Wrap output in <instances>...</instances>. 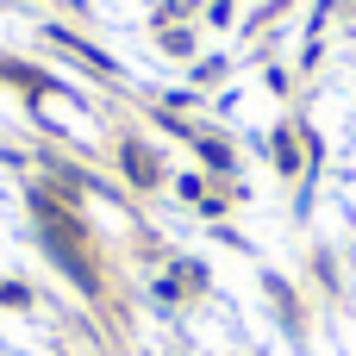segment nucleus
I'll return each instance as SVG.
<instances>
[{
  "instance_id": "nucleus-1",
  "label": "nucleus",
  "mask_w": 356,
  "mask_h": 356,
  "mask_svg": "<svg viewBox=\"0 0 356 356\" xmlns=\"http://www.w3.org/2000/svg\"><path fill=\"white\" fill-rule=\"evenodd\" d=\"M125 163H131V175H138V181H150V156H144V150H125Z\"/></svg>"
}]
</instances>
